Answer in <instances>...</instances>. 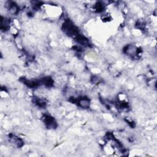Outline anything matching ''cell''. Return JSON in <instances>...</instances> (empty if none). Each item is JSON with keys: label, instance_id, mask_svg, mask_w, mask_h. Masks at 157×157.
I'll use <instances>...</instances> for the list:
<instances>
[{"label": "cell", "instance_id": "obj_1", "mask_svg": "<svg viewBox=\"0 0 157 157\" xmlns=\"http://www.w3.org/2000/svg\"><path fill=\"white\" fill-rule=\"evenodd\" d=\"M78 105L83 108L89 107L90 105V100L87 98H82L78 100Z\"/></svg>", "mask_w": 157, "mask_h": 157}]
</instances>
